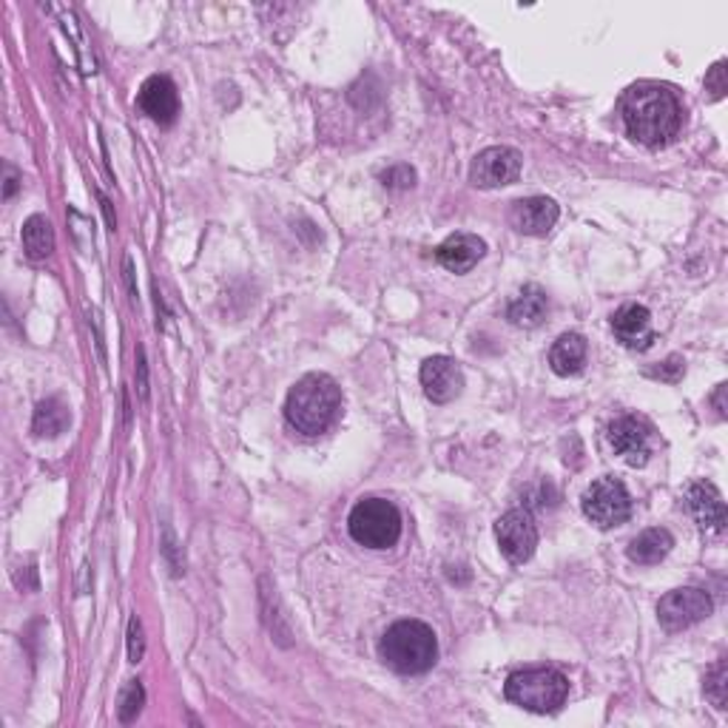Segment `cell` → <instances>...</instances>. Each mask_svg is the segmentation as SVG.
I'll return each mask as SVG.
<instances>
[{"label":"cell","mask_w":728,"mask_h":728,"mask_svg":"<svg viewBox=\"0 0 728 728\" xmlns=\"http://www.w3.org/2000/svg\"><path fill=\"white\" fill-rule=\"evenodd\" d=\"M621 117L632 140L658 149L678 137L683 126V106L672 89L658 83H637L621 97Z\"/></svg>","instance_id":"1"},{"label":"cell","mask_w":728,"mask_h":728,"mask_svg":"<svg viewBox=\"0 0 728 728\" xmlns=\"http://www.w3.org/2000/svg\"><path fill=\"white\" fill-rule=\"evenodd\" d=\"M339 407V384L325 373H311L290 388L285 416H288V425L293 430L304 432V436H319L336 421Z\"/></svg>","instance_id":"2"},{"label":"cell","mask_w":728,"mask_h":728,"mask_svg":"<svg viewBox=\"0 0 728 728\" xmlns=\"http://www.w3.org/2000/svg\"><path fill=\"white\" fill-rule=\"evenodd\" d=\"M379 655L398 674H421L439 658V644L427 623L398 621L384 632Z\"/></svg>","instance_id":"3"},{"label":"cell","mask_w":728,"mask_h":728,"mask_svg":"<svg viewBox=\"0 0 728 728\" xmlns=\"http://www.w3.org/2000/svg\"><path fill=\"white\" fill-rule=\"evenodd\" d=\"M507 701L516 706L535 712V715H552L566 703L569 680L555 669H523V672L507 678Z\"/></svg>","instance_id":"4"},{"label":"cell","mask_w":728,"mask_h":728,"mask_svg":"<svg viewBox=\"0 0 728 728\" xmlns=\"http://www.w3.org/2000/svg\"><path fill=\"white\" fill-rule=\"evenodd\" d=\"M347 530L356 544L368 550H388L402 535V516L388 498H361L347 518Z\"/></svg>","instance_id":"5"},{"label":"cell","mask_w":728,"mask_h":728,"mask_svg":"<svg viewBox=\"0 0 728 728\" xmlns=\"http://www.w3.org/2000/svg\"><path fill=\"white\" fill-rule=\"evenodd\" d=\"M583 516L601 527V530H612V527H621V523L629 521L632 516V495L629 489L623 487V482L606 475V478H598L594 484H589V489L583 493Z\"/></svg>","instance_id":"6"},{"label":"cell","mask_w":728,"mask_h":728,"mask_svg":"<svg viewBox=\"0 0 728 728\" xmlns=\"http://www.w3.org/2000/svg\"><path fill=\"white\" fill-rule=\"evenodd\" d=\"M495 538L509 564H527L535 555L538 527L530 509H509L495 523Z\"/></svg>","instance_id":"7"},{"label":"cell","mask_w":728,"mask_h":728,"mask_svg":"<svg viewBox=\"0 0 728 728\" xmlns=\"http://www.w3.org/2000/svg\"><path fill=\"white\" fill-rule=\"evenodd\" d=\"M712 609H715V603H712L708 592L697 587H683L669 592L658 603V617L669 632H680L706 621L712 615Z\"/></svg>","instance_id":"8"},{"label":"cell","mask_w":728,"mask_h":728,"mask_svg":"<svg viewBox=\"0 0 728 728\" xmlns=\"http://www.w3.org/2000/svg\"><path fill=\"white\" fill-rule=\"evenodd\" d=\"M609 444L629 467H646L655 447V430L646 418L621 416L609 425Z\"/></svg>","instance_id":"9"},{"label":"cell","mask_w":728,"mask_h":728,"mask_svg":"<svg viewBox=\"0 0 728 728\" xmlns=\"http://www.w3.org/2000/svg\"><path fill=\"white\" fill-rule=\"evenodd\" d=\"M521 177V154L509 146H493L482 151L470 165V180L478 188H501Z\"/></svg>","instance_id":"10"},{"label":"cell","mask_w":728,"mask_h":728,"mask_svg":"<svg viewBox=\"0 0 728 728\" xmlns=\"http://www.w3.org/2000/svg\"><path fill=\"white\" fill-rule=\"evenodd\" d=\"M683 504H686L689 516L694 518V523H697L706 535H720V532L726 530V504H723V495L715 484H689L686 493H683Z\"/></svg>","instance_id":"11"},{"label":"cell","mask_w":728,"mask_h":728,"mask_svg":"<svg viewBox=\"0 0 728 728\" xmlns=\"http://www.w3.org/2000/svg\"><path fill=\"white\" fill-rule=\"evenodd\" d=\"M561 217V208L550 197H527L512 203L509 208V222L516 231L527 236H544L550 234Z\"/></svg>","instance_id":"12"},{"label":"cell","mask_w":728,"mask_h":728,"mask_svg":"<svg viewBox=\"0 0 728 728\" xmlns=\"http://www.w3.org/2000/svg\"><path fill=\"white\" fill-rule=\"evenodd\" d=\"M421 384H425V393L430 402L447 404L453 402L455 396H461L464 390V373L455 365L453 359L447 356H432L421 365Z\"/></svg>","instance_id":"13"},{"label":"cell","mask_w":728,"mask_h":728,"mask_svg":"<svg viewBox=\"0 0 728 728\" xmlns=\"http://www.w3.org/2000/svg\"><path fill=\"white\" fill-rule=\"evenodd\" d=\"M140 108L142 114H149L151 120L160 123V126H171L180 114L177 85L171 83L165 74L149 78L140 89Z\"/></svg>","instance_id":"14"},{"label":"cell","mask_w":728,"mask_h":728,"mask_svg":"<svg viewBox=\"0 0 728 728\" xmlns=\"http://www.w3.org/2000/svg\"><path fill=\"white\" fill-rule=\"evenodd\" d=\"M484 254H487V245H484L482 236L453 234L450 240L441 242L439 251H436V259L450 274H467V270H473L482 262Z\"/></svg>","instance_id":"15"},{"label":"cell","mask_w":728,"mask_h":728,"mask_svg":"<svg viewBox=\"0 0 728 728\" xmlns=\"http://www.w3.org/2000/svg\"><path fill=\"white\" fill-rule=\"evenodd\" d=\"M612 331H615L617 342H623L632 350H646L655 342L651 313L646 311L644 304H623L612 319Z\"/></svg>","instance_id":"16"},{"label":"cell","mask_w":728,"mask_h":728,"mask_svg":"<svg viewBox=\"0 0 728 728\" xmlns=\"http://www.w3.org/2000/svg\"><path fill=\"white\" fill-rule=\"evenodd\" d=\"M550 311V299L538 285H527L507 308V319L516 327H538Z\"/></svg>","instance_id":"17"},{"label":"cell","mask_w":728,"mask_h":728,"mask_svg":"<svg viewBox=\"0 0 728 728\" xmlns=\"http://www.w3.org/2000/svg\"><path fill=\"white\" fill-rule=\"evenodd\" d=\"M587 339L580 333H564L550 350V368L558 375H578L587 368Z\"/></svg>","instance_id":"18"},{"label":"cell","mask_w":728,"mask_h":728,"mask_svg":"<svg viewBox=\"0 0 728 728\" xmlns=\"http://www.w3.org/2000/svg\"><path fill=\"white\" fill-rule=\"evenodd\" d=\"M674 546V538L669 530H646L640 532V535L635 538L629 544V550H626V555H629V561H635V564L640 566H655L660 564V561L672 552Z\"/></svg>","instance_id":"19"},{"label":"cell","mask_w":728,"mask_h":728,"mask_svg":"<svg viewBox=\"0 0 728 728\" xmlns=\"http://www.w3.org/2000/svg\"><path fill=\"white\" fill-rule=\"evenodd\" d=\"M23 251L32 262H43L46 256H51L55 251V231H51V222L41 213L28 217L26 226H23Z\"/></svg>","instance_id":"20"},{"label":"cell","mask_w":728,"mask_h":728,"mask_svg":"<svg viewBox=\"0 0 728 728\" xmlns=\"http://www.w3.org/2000/svg\"><path fill=\"white\" fill-rule=\"evenodd\" d=\"M66 427H69V407H66L60 398H46V402L37 404L35 421H32V430H35L37 436L55 439Z\"/></svg>","instance_id":"21"},{"label":"cell","mask_w":728,"mask_h":728,"mask_svg":"<svg viewBox=\"0 0 728 728\" xmlns=\"http://www.w3.org/2000/svg\"><path fill=\"white\" fill-rule=\"evenodd\" d=\"M706 697L715 703L717 708H728V660H717L712 666V672L706 674Z\"/></svg>","instance_id":"22"},{"label":"cell","mask_w":728,"mask_h":728,"mask_svg":"<svg viewBox=\"0 0 728 728\" xmlns=\"http://www.w3.org/2000/svg\"><path fill=\"white\" fill-rule=\"evenodd\" d=\"M142 701H146L142 683H140V680H131V683L126 686V692H123V697H120V720L123 723L135 720V717L140 715Z\"/></svg>","instance_id":"23"},{"label":"cell","mask_w":728,"mask_h":728,"mask_svg":"<svg viewBox=\"0 0 728 728\" xmlns=\"http://www.w3.org/2000/svg\"><path fill=\"white\" fill-rule=\"evenodd\" d=\"M706 92L712 100H723L728 92V69H726V60H720V63H715L712 69H708L706 74Z\"/></svg>","instance_id":"24"},{"label":"cell","mask_w":728,"mask_h":728,"mask_svg":"<svg viewBox=\"0 0 728 728\" xmlns=\"http://www.w3.org/2000/svg\"><path fill=\"white\" fill-rule=\"evenodd\" d=\"M382 183L388 185V188H396V192H402V188H413V183H416V171H413L411 165H393V169H388L382 174Z\"/></svg>","instance_id":"25"},{"label":"cell","mask_w":728,"mask_h":728,"mask_svg":"<svg viewBox=\"0 0 728 728\" xmlns=\"http://www.w3.org/2000/svg\"><path fill=\"white\" fill-rule=\"evenodd\" d=\"M142 655H146L142 623L137 621V617H131V623H128V660H131V663H140Z\"/></svg>","instance_id":"26"},{"label":"cell","mask_w":728,"mask_h":728,"mask_svg":"<svg viewBox=\"0 0 728 728\" xmlns=\"http://www.w3.org/2000/svg\"><path fill=\"white\" fill-rule=\"evenodd\" d=\"M651 379H660V382H678L680 375H683V359L672 356V359H666L660 368L649 370Z\"/></svg>","instance_id":"27"},{"label":"cell","mask_w":728,"mask_h":728,"mask_svg":"<svg viewBox=\"0 0 728 728\" xmlns=\"http://www.w3.org/2000/svg\"><path fill=\"white\" fill-rule=\"evenodd\" d=\"M137 373H140V398L146 402V398H149V370H146V354H142V347L137 350Z\"/></svg>","instance_id":"28"},{"label":"cell","mask_w":728,"mask_h":728,"mask_svg":"<svg viewBox=\"0 0 728 728\" xmlns=\"http://www.w3.org/2000/svg\"><path fill=\"white\" fill-rule=\"evenodd\" d=\"M726 384H720V388H717V393L715 396H712V402H715V407H717V413H720V418H726Z\"/></svg>","instance_id":"29"},{"label":"cell","mask_w":728,"mask_h":728,"mask_svg":"<svg viewBox=\"0 0 728 728\" xmlns=\"http://www.w3.org/2000/svg\"><path fill=\"white\" fill-rule=\"evenodd\" d=\"M7 174H9V177H7V192H3V197L9 199L14 194V188H18V174H14L12 169H7Z\"/></svg>","instance_id":"30"},{"label":"cell","mask_w":728,"mask_h":728,"mask_svg":"<svg viewBox=\"0 0 728 728\" xmlns=\"http://www.w3.org/2000/svg\"><path fill=\"white\" fill-rule=\"evenodd\" d=\"M100 203H103V211H106L108 226H112V231H114V226H117V220H114V213H112V203H108L106 197H100Z\"/></svg>","instance_id":"31"}]
</instances>
